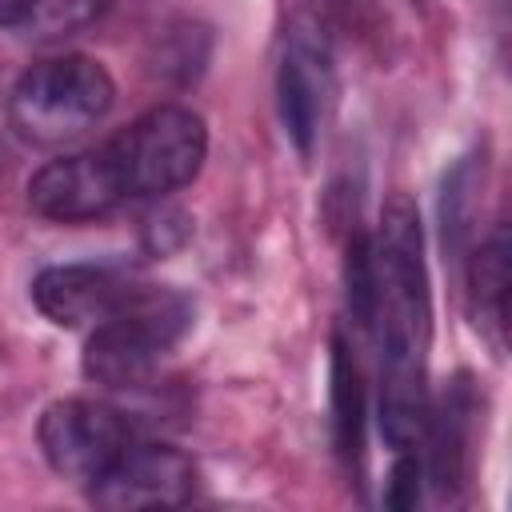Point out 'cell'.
I'll return each mask as SVG.
<instances>
[{
	"label": "cell",
	"mask_w": 512,
	"mask_h": 512,
	"mask_svg": "<svg viewBox=\"0 0 512 512\" xmlns=\"http://www.w3.org/2000/svg\"><path fill=\"white\" fill-rule=\"evenodd\" d=\"M420 480H424V464H420L416 448L396 452V464H392V476H388V488H384V504L388 508H416Z\"/></svg>",
	"instance_id": "5bb4252c"
},
{
	"label": "cell",
	"mask_w": 512,
	"mask_h": 512,
	"mask_svg": "<svg viewBox=\"0 0 512 512\" xmlns=\"http://www.w3.org/2000/svg\"><path fill=\"white\" fill-rule=\"evenodd\" d=\"M468 296H472L476 328L500 352L504 348V328H508V232L504 228H496L476 248L472 268H468Z\"/></svg>",
	"instance_id": "30bf717a"
},
{
	"label": "cell",
	"mask_w": 512,
	"mask_h": 512,
	"mask_svg": "<svg viewBox=\"0 0 512 512\" xmlns=\"http://www.w3.org/2000/svg\"><path fill=\"white\" fill-rule=\"evenodd\" d=\"M372 296H368V332L380 344V432L404 452L420 448L428 424L424 364L432 344V292L424 268L420 216L408 196L384 204L380 228L368 240Z\"/></svg>",
	"instance_id": "6da1fadb"
},
{
	"label": "cell",
	"mask_w": 512,
	"mask_h": 512,
	"mask_svg": "<svg viewBox=\"0 0 512 512\" xmlns=\"http://www.w3.org/2000/svg\"><path fill=\"white\" fill-rule=\"evenodd\" d=\"M4 172H8V152H4V144H0V180H4Z\"/></svg>",
	"instance_id": "2e32d148"
},
{
	"label": "cell",
	"mask_w": 512,
	"mask_h": 512,
	"mask_svg": "<svg viewBox=\"0 0 512 512\" xmlns=\"http://www.w3.org/2000/svg\"><path fill=\"white\" fill-rule=\"evenodd\" d=\"M28 12V0H0V24H20Z\"/></svg>",
	"instance_id": "9a60e30c"
},
{
	"label": "cell",
	"mask_w": 512,
	"mask_h": 512,
	"mask_svg": "<svg viewBox=\"0 0 512 512\" xmlns=\"http://www.w3.org/2000/svg\"><path fill=\"white\" fill-rule=\"evenodd\" d=\"M192 300L172 288H136L108 320H100L84 348V376L108 388H140L160 356L188 332Z\"/></svg>",
	"instance_id": "7a4b0ae2"
},
{
	"label": "cell",
	"mask_w": 512,
	"mask_h": 512,
	"mask_svg": "<svg viewBox=\"0 0 512 512\" xmlns=\"http://www.w3.org/2000/svg\"><path fill=\"white\" fill-rule=\"evenodd\" d=\"M124 196H128V180H124V168H120L112 140L100 148L60 156L28 180L32 212L60 220V224L96 220V216L112 212Z\"/></svg>",
	"instance_id": "52a82bcc"
},
{
	"label": "cell",
	"mask_w": 512,
	"mask_h": 512,
	"mask_svg": "<svg viewBox=\"0 0 512 512\" xmlns=\"http://www.w3.org/2000/svg\"><path fill=\"white\" fill-rule=\"evenodd\" d=\"M112 144L128 180V196H168L200 172L208 128L192 108L160 104L124 128Z\"/></svg>",
	"instance_id": "277c9868"
},
{
	"label": "cell",
	"mask_w": 512,
	"mask_h": 512,
	"mask_svg": "<svg viewBox=\"0 0 512 512\" xmlns=\"http://www.w3.org/2000/svg\"><path fill=\"white\" fill-rule=\"evenodd\" d=\"M104 4L108 0H28V12L20 24L40 40H60L88 28L104 12Z\"/></svg>",
	"instance_id": "4fadbf2b"
},
{
	"label": "cell",
	"mask_w": 512,
	"mask_h": 512,
	"mask_svg": "<svg viewBox=\"0 0 512 512\" xmlns=\"http://www.w3.org/2000/svg\"><path fill=\"white\" fill-rule=\"evenodd\" d=\"M40 452L56 476L92 484L132 444L128 420L100 400H56L40 416Z\"/></svg>",
	"instance_id": "5b68a950"
},
{
	"label": "cell",
	"mask_w": 512,
	"mask_h": 512,
	"mask_svg": "<svg viewBox=\"0 0 512 512\" xmlns=\"http://www.w3.org/2000/svg\"><path fill=\"white\" fill-rule=\"evenodd\" d=\"M196 492V464L172 444H128L112 468L92 480V504L112 512L176 508Z\"/></svg>",
	"instance_id": "ba28073f"
},
{
	"label": "cell",
	"mask_w": 512,
	"mask_h": 512,
	"mask_svg": "<svg viewBox=\"0 0 512 512\" xmlns=\"http://www.w3.org/2000/svg\"><path fill=\"white\" fill-rule=\"evenodd\" d=\"M112 96L116 84L92 56H52L16 80L8 96V124L32 144H64L104 120Z\"/></svg>",
	"instance_id": "3957f363"
},
{
	"label": "cell",
	"mask_w": 512,
	"mask_h": 512,
	"mask_svg": "<svg viewBox=\"0 0 512 512\" xmlns=\"http://www.w3.org/2000/svg\"><path fill=\"white\" fill-rule=\"evenodd\" d=\"M360 416H364L360 372H356V360L348 356L344 340H336V348H332V424H336V444L344 456L360 452Z\"/></svg>",
	"instance_id": "7c38bea8"
},
{
	"label": "cell",
	"mask_w": 512,
	"mask_h": 512,
	"mask_svg": "<svg viewBox=\"0 0 512 512\" xmlns=\"http://www.w3.org/2000/svg\"><path fill=\"white\" fill-rule=\"evenodd\" d=\"M424 436L432 444L428 452V468H432V484L440 496L456 492V484H464V468H468V408L448 396V404L436 412V420L424 424Z\"/></svg>",
	"instance_id": "8fae6325"
},
{
	"label": "cell",
	"mask_w": 512,
	"mask_h": 512,
	"mask_svg": "<svg viewBox=\"0 0 512 512\" xmlns=\"http://www.w3.org/2000/svg\"><path fill=\"white\" fill-rule=\"evenodd\" d=\"M140 284L104 264H56L32 280V304L60 328H84L108 320Z\"/></svg>",
	"instance_id": "9c48e42d"
},
{
	"label": "cell",
	"mask_w": 512,
	"mask_h": 512,
	"mask_svg": "<svg viewBox=\"0 0 512 512\" xmlns=\"http://www.w3.org/2000/svg\"><path fill=\"white\" fill-rule=\"evenodd\" d=\"M276 96H280L284 132L296 140L300 152H312L332 96V48L324 24L312 12H296L284 32Z\"/></svg>",
	"instance_id": "8992f818"
}]
</instances>
